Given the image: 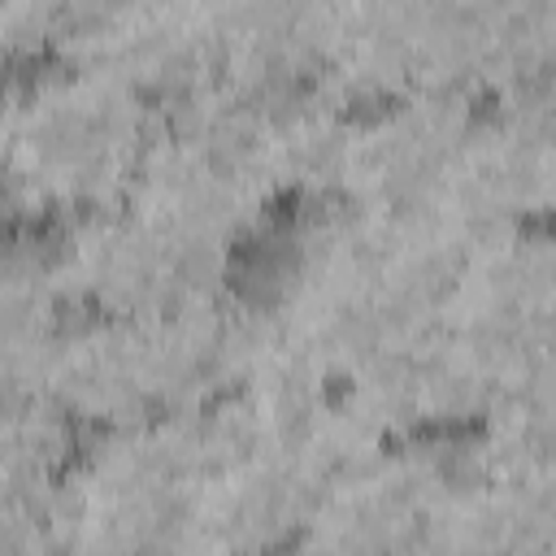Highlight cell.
<instances>
[{
	"mask_svg": "<svg viewBox=\"0 0 556 556\" xmlns=\"http://www.w3.org/2000/svg\"><path fill=\"white\" fill-rule=\"evenodd\" d=\"M465 243L430 213L378 217L330 204L291 239L265 317L334 374L365 352L430 330Z\"/></svg>",
	"mask_w": 556,
	"mask_h": 556,
	"instance_id": "1",
	"label": "cell"
},
{
	"mask_svg": "<svg viewBox=\"0 0 556 556\" xmlns=\"http://www.w3.org/2000/svg\"><path fill=\"white\" fill-rule=\"evenodd\" d=\"M261 308L217 295L156 317H78L61 330L39 391L96 430L195 413L230 395L252 343Z\"/></svg>",
	"mask_w": 556,
	"mask_h": 556,
	"instance_id": "2",
	"label": "cell"
},
{
	"mask_svg": "<svg viewBox=\"0 0 556 556\" xmlns=\"http://www.w3.org/2000/svg\"><path fill=\"white\" fill-rule=\"evenodd\" d=\"M230 443L248 439L226 400L96 430L52 491L61 556H178L195 486Z\"/></svg>",
	"mask_w": 556,
	"mask_h": 556,
	"instance_id": "3",
	"label": "cell"
},
{
	"mask_svg": "<svg viewBox=\"0 0 556 556\" xmlns=\"http://www.w3.org/2000/svg\"><path fill=\"white\" fill-rule=\"evenodd\" d=\"M161 113L109 74L78 61H43L0 87V169L22 217H83L122 200L139 174Z\"/></svg>",
	"mask_w": 556,
	"mask_h": 556,
	"instance_id": "4",
	"label": "cell"
},
{
	"mask_svg": "<svg viewBox=\"0 0 556 556\" xmlns=\"http://www.w3.org/2000/svg\"><path fill=\"white\" fill-rule=\"evenodd\" d=\"M126 200L235 252L278 204L261 165V113L222 91L161 113Z\"/></svg>",
	"mask_w": 556,
	"mask_h": 556,
	"instance_id": "5",
	"label": "cell"
},
{
	"mask_svg": "<svg viewBox=\"0 0 556 556\" xmlns=\"http://www.w3.org/2000/svg\"><path fill=\"white\" fill-rule=\"evenodd\" d=\"M52 269L70 308L96 317H156L226 295L235 252L208 243L135 200L70 217Z\"/></svg>",
	"mask_w": 556,
	"mask_h": 556,
	"instance_id": "6",
	"label": "cell"
},
{
	"mask_svg": "<svg viewBox=\"0 0 556 556\" xmlns=\"http://www.w3.org/2000/svg\"><path fill=\"white\" fill-rule=\"evenodd\" d=\"M556 252L547 226L465 243L434 330L495 391L552 369Z\"/></svg>",
	"mask_w": 556,
	"mask_h": 556,
	"instance_id": "7",
	"label": "cell"
},
{
	"mask_svg": "<svg viewBox=\"0 0 556 556\" xmlns=\"http://www.w3.org/2000/svg\"><path fill=\"white\" fill-rule=\"evenodd\" d=\"M465 469V443L391 439L330 478L282 556H421L434 504Z\"/></svg>",
	"mask_w": 556,
	"mask_h": 556,
	"instance_id": "8",
	"label": "cell"
},
{
	"mask_svg": "<svg viewBox=\"0 0 556 556\" xmlns=\"http://www.w3.org/2000/svg\"><path fill=\"white\" fill-rule=\"evenodd\" d=\"M556 195V104L552 96L495 100L473 113L452 169L430 204L460 243L547 226Z\"/></svg>",
	"mask_w": 556,
	"mask_h": 556,
	"instance_id": "9",
	"label": "cell"
},
{
	"mask_svg": "<svg viewBox=\"0 0 556 556\" xmlns=\"http://www.w3.org/2000/svg\"><path fill=\"white\" fill-rule=\"evenodd\" d=\"M478 104L447 91H408L352 109L334 204L413 217L430 213Z\"/></svg>",
	"mask_w": 556,
	"mask_h": 556,
	"instance_id": "10",
	"label": "cell"
},
{
	"mask_svg": "<svg viewBox=\"0 0 556 556\" xmlns=\"http://www.w3.org/2000/svg\"><path fill=\"white\" fill-rule=\"evenodd\" d=\"M61 61L91 65L156 113L217 87L213 4H78Z\"/></svg>",
	"mask_w": 556,
	"mask_h": 556,
	"instance_id": "11",
	"label": "cell"
},
{
	"mask_svg": "<svg viewBox=\"0 0 556 556\" xmlns=\"http://www.w3.org/2000/svg\"><path fill=\"white\" fill-rule=\"evenodd\" d=\"M313 495L317 482L291 447L230 443L195 486L178 556H282Z\"/></svg>",
	"mask_w": 556,
	"mask_h": 556,
	"instance_id": "12",
	"label": "cell"
},
{
	"mask_svg": "<svg viewBox=\"0 0 556 556\" xmlns=\"http://www.w3.org/2000/svg\"><path fill=\"white\" fill-rule=\"evenodd\" d=\"M491 387L443 343V334H400L339 374V400L378 439H421L473 426Z\"/></svg>",
	"mask_w": 556,
	"mask_h": 556,
	"instance_id": "13",
	"label": "cell"
},
{
	"mask_svg": "<svg viewBox=\"0 0 556 556\" xmlns=\"http://www.w3.org/2000/svg\"><path fill=\"white\" fill-rule=\"evenodd\" d=\"M439 0L321 4V91L365 109L408 91H434Z\"/></svg>",
	"mask_w": 556,
	"mask_h": 556,
	"instance_id": "14",
	"label": "cell"
},
{
	"mask_svg": "<svg viewBox=\"0 0 556 556\" xmlns=\"http://www.w3.org/2000/svg\"><path fill=\"white\" fill-rule=\"evenodd\" d=\"M217 9V87L222 96L269 113L321 87V4L243 0Z\"/></svg>",
	"mask_w": 556,
	"mask_h": 556,
	"instance_id": "15",
	"label": "cell"
},
{
	"mask_svg": "<svg viewBox=\"0 0 556 556\" xmlns=\"http://www.w3.org/2000/svg\"><path fill=\"white\" fill-rule=\"evenodd\" d=\"M74 456V421L35 387L0 400V556H61L52 491Z\"/></svg>",
	"mask_w": 556,
	"mask_h": 556,
	"instance_id": "16",
	"label": "cell"
},
{
	"mask_svg": "<svg viewBox=\"0 0 556 556\" xmlns=\"http://www.w3.org/2000/svg\"><path fill=\"white\" fill-rule=\"evenodd\" d=\"M556 473H482L460 478L434 504L426 556H552Z\"/></svg>",
	"mask_w": 556,
	"mask_h": 556,
	"instance_id": "17",
	"label": "cell"
},
{
	"mask_svg": "<svg viewBox=\"0 0 556 556\" xmlns=\"http://www.w3.org/2000/svg\"><path fill=\"white\" fill-rule=\"evenodd\" d=\"M339 374L261 308V334L230 387L226 408L248 443L295 447L334 404Z\"/></svg>",
	"mask_w": 556,
	"mask_h": 556,
	"instance_id": "18",
	"label": "cell"
},
{
	"mask_svg": "<svg viewBox=\"0 0 556 556\" xmlns=\"http://www.w3.org/2000/svg\"><path fill=\"white\" fill-rule=\"evenodd\" d=\"M70 300L56 282L52 252L35 243L0 248V400L35 391L39 374L70 326Z\"/></svg>",
	"mask_w": 556,
	"mask_h": 556,
	"instance_id": "19",
	"label": "cell"
},
{
	"mask_svg": "<svg viewBox=\"0 0 556 556\" xmlns=\"http://www.w3.org/2000/svg\"><path fill=\"white\" fill-rule=\"evenodd\" d=\"M348 126H352V109L321 87L261 113V165L274 195L278 200L339 195Z\"/></svg>",
	"mask_w": 556,
	"mask_h": 556,
	"instance_id": "20",
	"label": "cell"
},
{
	"mask_svg": "<svg viewBox=\"0 0 556 556\" xmlns=\"http://www.w3.org/2000/svg\"><path fill=\"white\" fill-rule=\"evenodd\" d=\"M556 395H552V369L521 374L513 382H500L482 413L469 426L465 460L482 473H556Z\"/></svg>",
	"mask_w": 556,
	"mask_h": 556,
	"instance_id": "21",
	"label": "cell"
},
{
	"mask_svg": "<svg viewBox=\"0 0 556 556\" xmlns=\"http://www.w3.org/2000/svg\"><path fill=\"white\" fill-rule=\"evenodd\" d=\"M74 17H78V4H52V0L0 4V74L56 61L65 52Z\"/></svg>",
	"mask_w": 556,
	"mask_h": 556,
	"instance_id": "22",
	"label": "cell"
},
{
	"mask_svg": "<svg viewBox=\"0 0 556 556\" xmlns=\"http://www.w3.org/2000/svg\"><path fill=\"white\" fill-rule=\"evenodd\" d=\"M13 217H22V204H17V191H13L9 174L0 169V230H4Z\"/></svg>",
	"mask_w": 556,
	"mask_h": 556,
	"instance_id": "23",
	"label": "cell"
},
{
	"mask_svg": "<svg viewBox=\"0 0 556 556\" xmlns=\"http://www.w3.org/2000/svg\"><path fill=\"white\" fill-rule=\"evenodd\" d=\"M421 556H426V552H421Z\"/></svg>",
	"mask_w": 556,
	"mask_h": 556,
	"instance_id": "24",
	"label": "cell"
}]
</instances>
